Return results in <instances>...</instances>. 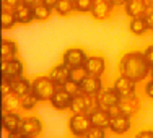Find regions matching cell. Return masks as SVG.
<instances>
[{"mask_svg":"<svg viewBox=\"0 0 153 138\" xmlns=\"http://www.w3.org/2000/svg\"><path fill=\"white\" fill-rule=\"evenodd\" d=\"M150 65H148L147 59H145L143 52H127L126 55L121 59V72L124 77L134 80V81H142L143 78H147V75L150 73Z\"/></svg>","mask_w":153,"mask_h":138,"instance_id":"6da1fadb","label":"cell"},{"mask_svg":"<svg viewBox=\"0 0 153 138\" xmlns=\"http://www.w3.org/2000/svg\"><path fill=\"white\" fill-rule=\"evenodd\" d=\"M56 89H57V85L54 83V80L51 77H46V75L36 77L31 85V93L38 97V101H51Z\"/></svg>","mask_w":153,"mask_h":138,"instance_id":"7a4b0ae2","label":"cell"},{"mask_svg":"<svg viewBox=\"0 0 153 138\" xmlns=\"http://www.w3.org/2000/svg\"><path fill=\"white\" fill-rule=\"evenodd\" d=\"M96 107V96H88V94H76L72 97L70 103V111L72 114H90Z\"/></svg>","mask_w":153,"mask_h":138,"instance_id":"3957f363","label":"cell"},{"mask_svg":"<svg viewBox=\"0 0 153 138\" xmlns=\"http://www.w3.org/2000/svg\"><path fill=\"white\" fill-rule=\"evenodd\" d=\"M93 127L90 114H72L68 119V128L75 137H85L86 132Z\"/></svg>","mask_w":153,"mask_h":138,"instance_id":"277c9868","label":"cell"},{"mask_svg":"<svg viewBox=\"0 0 153 138\" xmlns=\"http://www.w3.org/2000/svg\"><path fill=\"white\" fill-rule=\"evenodd\" d=\"M86 54L82 47H68L64 52L62 62L67 65L68 68H75V67H83L86 63Z\"/></svg>","mask_w":153,"mask_h":138,"instance_id":"5b68a950","label":"cell"},{"mask_svg":"<svg viewBox=\"0 0 153 138\" xmlns=\"http://www.w3.org/2000/svg\"><path fill=\"white\" fill-rule=\"evenodd\" d=\"M25 65L20 59H10V60H2V78L15 80L23 75Z\"/></svg>","mask_w":153,"mask_h":138,"instance_id":"8992f818","label":"cell"},{"mask_svg":"<svg viewBox=\"0 0 153 138\" xmlns=\"http://www.w3.org/2000/svg\"><path fill=\"white\" fill-rule=\"evenodd\" d=\"M121 99H122L121 94L116 91L114 88H108V89H103L96 96V106H100L103 109H111L114 106H119Z\"/></svg>","mask_w":153,"mask_h":138,"instance_id":"52a82bcc","label":"cell"},{"mask_svg":"<svg viewBox=\"0 0 153 138\" xmlns=\"http://www.w3.org/2000/svg\"><path fill=\"white\" fill-rule=\"evenodd\" d=\"M72 94L67 93V89L64 88V86H57L56 93H54V96L51 97L49 103L52 104L54 109H57V111H65V109L70 107V103H72Z\"/></svg>","mask_w":153,"mask_h":138,"instance_id":"ba28073f","label":"cell"},{"mask_svg":"<svg viewBox=\"0 0 153 138\" xmlns=\"http://www.w3.org/2000/svg\"><path fill=\"white\" fill-rule=\"evenodd\" d=\"M20 132L23 135H26V138H34L42 132V122L38 117H26L21 120Z\"/></svg>","mask_w":153,"mask_h":138,"instance_id":"9c48e42d","label":"cell"},{"mask_svg":"<svg viewBox=\"0 0 153 138\" xmlns=\"http://www.w3.org/2000/svg\"><path fill=\"white\" fill-rule=\"evenodd\" d=\"M80 88H82L83 94H88V96H98V94L103 91V81H101V77L86 75V78L80 83Z\"/></svg>","mask_w":153,"mask_h":138,"instance_id":"30bf717a","label":"cell"},{"mask_svg":"<svg viewBox=\"0 0 153 138\" xmlns=\"http://www.w3.org/2000/svg\"><path fill=\"white\" fill-rule=\"evenodd\" d=\"M114 5L111 3V0H94V5L91 8V15L94 20L98 21H104L111 16Z\"/></svg>","mask_w":153,"mask_h":138,"instance_id":"8fae6325","label":"cell"},{"mask_svg":"<svg viewBox=\"0 0 153 138\" xmlns=\"http://www.w3.org/2000/svg\"><path fill=\"white\" fill-rule=\"evenodd\" d=\"M124 8H126V13L129 16L137 18V16H145L150 5H148V0H127Z\"/></svg>","mask_w":153,"mask_h":138,"instance_id":"7c38bea8","label":"cell"},{"mask_svg":"<svg viewBox=\"0 0 153 138\" xmlns=\"http://www.w3.org/2000/svg\"><path fill=\"white\" fill-rule=\"evenodd\" d=\"M90 119L94 127H101V128H109V123H111V115H109L108 109H103L100 106H96L90 112Z\"/></svg>","mask_w":153,"mask_h":138,"instance_id":"4fadbf2b","label":"cell"},{"mask_svg":"<svg viewBox=\"0 0 153 138\" xmlns=\"http://www.w3.org/2000/svg\"><path fill=\"white\" fill-rule=\"evenodd\" d=\"M135 83L137 81H134V80H130V78L121 75V77L116 80V83H114V86H112V88L121 94V97H127V96L135 94Z\"/></svg>","mask_w":153,"mask_h":138,"instance_id":"5bb4252c","label":"cell"},{"mask_svg":"<svg viewBox=\"0 0 153 138\" xmlns=\"http://www.w3.org/2000/svg\"><path fill=\"white\" fill-rule=\"evenodd\" d=\"M85 68L88 72V75H94V77H101L106 70V62L101 55H91L86 59Z\"/></svg>","mask_w":153,"mask_h":138,"instance_id":"9a60e30c","label":"cell"},{"mask_svg":"<svg viewBox=\"0 0 153 138\" xmlns=\"http://www.w3.org/2000/svg\"><path fill=\"white\" fill-rule=\"evenodd\" d=\"M49 77L54 80V83H56L57 86H64L65 83L70 80V68H68L64 62H62V63H57L56 67L51 70Z\"/></svg>","mask_w":153,"mask_h":138,"instance_id":"2e32d148","label":"cell"},{"mask_svg":"<svg viewBox=\"0 0 153 138\" xmlns=\"http://www.w3.org/2000/svg\"><path fill=\"white\" fill-rule=\"evenodd\" d=\"M13 13H15L18 24H28L34 20V10H33L31 5H26V3H20V5L13 10Z\"/></svg>","mask_w":153,"mask_h":138,"instance_id":"e0dca14e","label":"cell"},{"mask_svg":"<svg viewBox=\"0 0 153 138\" xmlns=\"http://www.w3.org/2000/svg\"><path fill=\"white\" fill-rule=\"evenodd\" d=\"M31 85L33 81H30L28 78H25L21 75V77L12 80V94H15L16 97L26 96L28 93H31Z\"/></svg>","mask_w":153,"mask_h":138,"instance_id":"ac0fdd59","label":"cell"},{"mask_svg":"<svg viewBox=\"0 0 153 138\" xmlns=\"http://www.w3.org/2000/svg\"><path fill=\"white\" fill-rule=\"evenodd\" d=\"M21 120L23 119L16 114V112H8V114L2 115V128L7 130L8 133L18 132L21 127Z\"/></svg>","mask_w":153,"mask_h":138,"instance_id":"d6986e66","label":"cell"},{"mask_svg":"<svg viewBox=\"0 0 153 138\" xmlns=\"http://www.w3.org/2000/svg\"><path fill=\"white\" fill-rule=\"evenodd\" d=\"M109 128L114 133H126L130 128V117L126 114H119L116 117H111V123H109Z\"/></svg>","mask_w":153,"mask_h":138,"instance_id":"ffe728a7","label":"cell"},{"mask_svg":"<svg viewBox=\"0 0 153 138\" xmlns=\"http://www.w3.org/2000/svg\"><path fill=\"white\" fill-rule=\"evenodd\" d=\"M138 106H140V103H138V99L135 97V94L127 96V97H122L121 103H119V107H121L122 114L129 115V117H132L134 114H137Z\"/></svg>","mask_w":153,"mask_h":138,"instance_id":"44dd1931","label":"cell"},{"mask_svg":"<svg viewBox=\"0 0 153 138\" xmlns=\"http://www.w3.org/2000/svg\"><path fill=\"white\" fill-rule=\"evenodd\" d=\"M18 54V46L12 39H2V60L15 59Z\"/></svg>","mask_w":153,"mask_h":138,"instance_id":"7402d4cb","label":"cell"},{"mask_svg":"<svg viewBox=\"0 0 153 138\" xmlns=\"http://www.w3.org/2000/svg\"><path fill=\"white\" fill-rule=\"evenodd\" d=\"M129 30L132 34L135 36H140L143 34L145 31H148V26H147V20L145 16H137V18H132L130 20V24H129Z\"/></svg>","mask_w":153,"mask_h":138,"instance_id":"603a6c76","label":"cell"},{"mask_svg":"<svg viewBox=\"0 0 153 138\" xmlns=\"http://www.w3.org/2000/svg\"><path fill=\"white\" fill-rule=\"evenodd\" d=\"M20 106V97H16L15 94H10L8 97H3V104H2V115L8 114V112H16V109Z\"/></svg>","mask_w":153,"mask_h":138,"instance_id":"cb8c5ba5","label":"cell"},{"mask_svg":"<svg viewBox=\"0 0 153 138\" xmlns=\"http://www.w3.org/2000/svg\"><path fill=\"white\" fill-rule=\"evenodd\" d=\"M56 10L60 16H67L75 10V0H59L56 5Z\"/></svg>","mask_w":153,"mask_h":138,"instance_id":"d4e9b609","label":"cell"},{"mask_svg":"<svg viewBox=\"0 0 153 138\" xmlns=\"http://www.w3.org/2000/svg\"><path fill=\"white\" fill-rule=\"evenodd\" d=\"M15 24H16L15 13H13L12 10H3V8H2V30H3V31L12 30Z\"/></svg>","mask_w":153,"mask_h":138,"instance_id":"484cf974","label":"cell"},{"mask_svg":"<svg viewBox=\"0 0 153 138\" xmlns=\"http://www.w3.org/2000/svg\"><path fill=\"white\" fill-rule=\"evenodd\" d=\"M33 10H34V20L36 21H46V20H49L51 13H52V8H49V7L44 5V3L33 7Z\"/></svg>","mask_w":153,"mask_h":138,"instance_id":"4316f807","label":"cell"},{"mask_svg":"<svg viewBox=\"0 0 153 138\" xmlns=\"http://www.w3.org/2000/svg\"><path fill=\"white\" fill-rule=\"evenodd\" d=\"M38 103H39L38 97H36L33 93H28L26 96L20 97V106H21V109H25V111H31V109H34Z\"/></svg>","mask_w":153,"mask_h":138,"instance_id":"83f0119b","label":"cell"},{"mask_svg":"<svg viewBox=\"0 0 153 138\" xmlns=\"http://www.w3.org/2000/svg\"><path fill=\"white\" fill-rule=\"evenodd\" d=\"M86 75H88V72H86L85 65L83 67H75V68H70V80L75 83H82L83 80L86 78Z\"/></svg>","mask_w":153,"mask_h":138,"instance_id":"f1b7e54d","label":"cell"},{"mask_svg":"<svg viewBox=\"0 0 153 138\" xmlns=\"http://www.w3.org/2000/svg\"><path fill=\"white\" fill-rule=\"evenodd\" d=\"M93 5H94V0H75V12L91 13Z\"/></svg>","mask_w":153,"mask_h":138,"instance_id":"f546056e","label":"cell"},{"mask_svg":"<svg viewBox=\"0 0 153 138\" xmlns=\"http://www.w3.org/2000/svg\"><path fill=\"white\" fill-rule=\"evenodd\" d=\"M64 88L67 89V93H70L72 96H76V94H80L82 93V88H80V83H75V81H72V80H68L67 83L64 85Z\"/></svg>","mask_w":153,"mask_h":138,"instance_id":"4dcf8cb0","label":"cell"},{"mask_svg":"<svg viewBox=\"0 0 153 138\" xmlns=\"http://www.w3.org/2000/svg\"><path fill=\"white\" fill-rule=\"evenodd\" d=\"M86 138H106V135H104V128H101V127H91V128L86 132Z\"/></svg>","mask_w":153,"mask_h":138,"instance_id":"1f68e13d","label":"cell"},{"mask_svg":"<svg viewBox=\"0 0 153 138\" xmlns=\"http://www.w3.org/2000/svg\"><path fill=\"white\" fill-rule=\"evenodd\" d=\"M12 94V80L2 78V97H8Z\"/></svg>","mask_w":153,"mask_h":138,"instance_id":"d6a6232c","label":"cell"},{"mask_svg":"<svg viewBox=\"0 0 153 138\" xmlns=\"http://www.w3.org/2000/svg\"><path fill=\"white\" fill-rule=\"evenodd\" d=\"M21 3V0H2V8L3 10H15L18 5Z\"/></svg>","mask_w":153,"mask_h":138,"instance_id":"836d02e7","label":"cell"},{"mask_svg":"<svg viewBox=\"0 0 153 138\" xmlns=\"http://www.w3.org/2000/svg\"><path fill=\"white\" fill-rule=\"evenodd\" d=\"M143 55H145V59H147L148 65L153 67V46H148L147 49L143 50Z\"/></svg>","mask_w":153,"mask_h":138,"instance_id":"e575fe53","label":"cell"},{"mask_svg":"<svg viewBox=\"0 0 153 138\" xmlns=\"http://www.w3.org/2000/svg\"><path fill=\"white\" fill-rule=\"evenodd\" d=\"M145 20H147L148 30L153 31V7H150V8H148V12L145 13Z\"/></svg>","mask_w":153,"mask_h":138,"instance_id":"d590c367","label":"cell"},{"mask_svg":"<svg viewBox=\"0 0 153 138\" xmlns=\"http://www.w3.org/2000/svg\"><path fill=\"white\" fill-rule=\"evenodd\" d=\"M145 94H147L148 97H152V99H153V80H150V81L145 85Z\"/></svg>","mask_w":153,"mask_h":138,"instance_id":"8d00e7d4","label":"cell"},{"mask_svg":"<svg viewBox=\"0 0 153 138\" xmlns=\"http://www.w3.org/2000/svg\"><path fill=\"white\" fill-rule=\"evenodd\" d=\"M135 138H153V130H143V132L137 133Z\"/></svg>","mask_w":153,"mask_h":138,"instance_id":"74e56055","label":"cell"},{"mask_svg":"<svg viewBox=\"0 0 153 138\" xmlns=\"http://www.w3.org/2000/svg\"><path fill=\"white\" fill-rule=\"evenodd\" d=\"M108 111H109V115H111V117H116V115L122 114V111H121V107H119V106H114V107L108 109Z\"/></svg>","mask_w":153,"mask_h":138,"instance_id":"f35d334b","label":"cell"},{"mask_svg":"<svg viewBox=\"0 0 153 138\" xmlns=\"http://www.w3.org/2000/svg\"><path fill=\"white\" fill-rule=\"evenodd\" d=\"M44 0H21V3H26V5H31V7H36V5H41Z\"/></svg>","mask_w":153,"mask_h":138,"instance_id":"ab89813d","label":"cell"},{"mask_svg":"<svg viewBox=\"0 0 153 138\" xmlns=\"http://www.w3.org/2000/svg\"><path fill=\"white\" fill-rule=\"evenodd\" d=\"M57 2H59V0H44V2H42V3H44V5H47V7H49V8H56V5H57Z\"/></svg>","mask_w":153,"mask_h":138,"instance_id":"60d3db41","label":"cell"},{"mask_svg":"<svg viewBox=\"0 0 153 138\" xmlns=\"http://www.w3.org/2000/svg\"><path fill=\"white\" fill-rule=\"evenodd\" d=\"M8 138H26V135H23V133L18 130V132H13V133H10Z\"/></svg>","mask_w":153,"mask_h":138,"instance_id":"b9f144b4","label":"cell"},{"mask_svg":"<svg viewBox=\"0 0 153 138\" xmlns=\"http://www.w3.org/2000/svg\"><path fill=\"white\" fill-rule=\"evenodd\" d=\"M126 2H127V0H111V3H112V5H126Z\"/></svg>","mask_w":153,"mask_h":138,"instance_id":"7bdbcfd3","label":"cell"},{"mask_svg":"<svg viewBox=\"0 0 153 138\" xmlns=\"http://www.w3.org/2000/svg\"><path fill=\"white\" fill-rule=\"evenodd\" d=\"M150 75H152V80H153V67L150 68Z\"/></svg>","mask_w":153,"mask_h":138,"instance_id":"ee69618b","label":"cell"},{"mask_svg":"<svg viewBox=\"0 0 153 138\" xmlns=\"http://www.w3.org/2000/svg\"><path fill=\"white\" fill-rule=\"evenodd\" d=\"M148 5H150V7H153V0H148Z\"/></svg>","mask_w":153,"mask_h":138,"instance_id":"f6af8a7d","label":"cell"},{"mask_svg":"<svg viewBox=\"0 0 153 138\" xmlns=\"http://www.w3.org/2000/svg\"><path fill=\"white\" fill-rule=\"evenodd\" d=\"M72 138H80V137H72Z\"/></svg>","mask_w":153,"mask_h":138,"instance_id":"bcb514c9","label":"cell"}]
</instances>
